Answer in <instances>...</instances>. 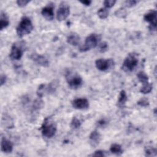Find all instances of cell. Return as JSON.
<instances>
[{"label":"cell","instance_id":"1","mask_svg":"<svg viewBox=\"0 0 157 157\" xmlns=\"http://www.w3.org/2000/svg\"><path fill=\"white\" fill-rule=\"evenodd\" d=\"M56 124L51 117H47L44 120L41 126V132L44 137L51 138L56 132Z\"/></svg>","mask_w":157,"mask_h":157},{"label":"cell","instance_id":"2","mask_svg":"<svg viewBox=\"0 0 157 157\" xmlns=\"http://www.w3.org/2000/svg\"><path fill=\"white\" fill-rule=\"evenodd\" d=\"M33 29V25L31 19L28 17H23L17 27L16 31L18 36L22 37L31 33Z\"/></svg>","mask_w":157,"mask_h":157},{"label":"cell","instance_id":"3","mask_svg":"<svg viewBox=\"0 0 157 157\" xmlns=\"http://www.w3.org/2000/svg\"><path fill=\"white\" fill-rule=\"evenodd\" d=\"M101 40V36L95 33L90 34L85 39L83 45L79 48L80 52H86L92 48H95Z\"/></svg>","mask_w":157,"mask_h":157},{"label":"cell","instance_id":"4","mask_svg":"<svg viewBox=\"0 0 157 157\" xmlns=\"http://www.w3.org/2000/svg\"><path fill=\"white\" fill-rule=\"evenodd\" d=\"M139 62L137 54L136 53H131L124 59L122 69L126 72H131L137 66Z\"/></svg>","mask_w":157,"mask_h":157},{"label":"cell","instance_id":"5","mask_svg":"<svg viewBox=\"0 0 157 157\" xmlns=\"http://www.w3.org/2000/svg\"><path fill=\"white\" fill-rule=\"evenodd\" d=\"M66 78L68 85L72 89H77L82 84V78L77 74L67 72L66 74Z\"/></svg>","mask_w":157,"mask_h":157},{"label":"cell","instance_id":"6","mask_svg":"<svg viewBox=\"0 0 157 157\" xmlns=\"http://www.w3.org/2000/svg\"><path fill=\"white\" fill-rule=\"evenodd\" d=\"M145 21L149 23V29L150 31H155L156 29V11L150 10L144 16Z\"/></svg>","mask_w":157,"mask_h":157},{"label":"cell","instance_id":"7","mask_svg":"<svg viewBox=\"0 0 157 157\" xmlns=\"http://www.w3.org/2000/svg\"><path fill=\"white\" fill-rule=\"evenodd\" d=\"M69 6L67 3L63 2L60 4L59 7L56 12V19L59 21H63L67 18V17L69 15Z\"/></svg>","mask_w":157,"mask_h":157},{"label":"cell","instance_id":"8","mask_svg":"<svg viewBox=\"0 0 157 157\" xmlns=\"http://www.w3.org/2000/svg\"><path fill=\"white\" fill-rule=\"evenodd\" d=\"M24 50V48L21 44L15 43L11 47L9 56L13 60H19L22 57Z\"/></svg>","mask_w":157,"mask_h":157},{"label":"cell","instance_id":"9","mask_svg":"<svg viewBox=\"0 0 157 157\" xmlns=\"http://www.w3.org/2000/svg\"><path fill=\"white\" fill-rule=\"evenodd\" d=\"M96 68L101 71H105L114 66V61L112 59H98L95 61Z\"/></svg>","mask_w":157,"mask_h":157},{"label":"cell","instance_id":"10","mask_svg":"<svg viewBox=\"0 0 157 157\" xmlns=\"http://www.w3.org/2000/svg\"><path fill=\"white\" fill-rule=\"evenodd\" d=\"M72 107L75 109L85 110L89 107V101L86 98H77L72 102Z\"/></svg>","mask_w":157,"mask_h":157},{"label":"cell","instance_id":"11","mask_svg":"<svg viewBox=\"0 0 157 157\" xmlns=\"http://www.w3.org/2000/svg\"><path fill=\"white\" fill-rule=\"evenodd\" d=\"M54 6L53 4H49L45 7H44L41 13L42 16L48 21H52L54 18Z\"/></svg>","mask_w":157,"mask_h":157},{"label":"cell","instance_id":"12","mask_svg":"<svg viewBox=\"0 0 157 157\" xmlns=\"http://www.w3.org/2000/svg\"><path fill=\"white\" fill-rule=\"evenodd\" d=\"M30 58L38 65H40L42 67H47L49 66V62L48 59L43 55L37 53H33L31 55Z\"/></svg>","mask_w":157,"mask_h":157},{"label":"cell","instance_id":"13","mask_svg":"<svg viewBox=\"0 0 157 157\" xmlns=\"http://www.w3.org/2000/svg\"><path fill=\"white\" fill-rule=\"evenodd\" d=\"M1 151L6 153H11L13 150V144L12 143L7 139L6 137H2L1 141Z\"/></svg>","mask_w":157,"mask_h":157},{"label":"cell","instance_id":"14","mask_svg":"<svg viewBox=\"0 0 157 157\" xmlns=\"http://www.w3.org/2000/svg\"><path fill=\"white\" fill-rule=\"evenodd\" d=\"M89 140L90 143L92 147H96L101 140V136L97 131H93L90 134Z\"/></svg>","mask_w":157,"mask_h":157},{"label":"cell","instance_id":"15","mask_svg":"<svg viewBox=\"0 0 157 157\" xmlns=\"http://www.w3.org/2000/svg\"><path fill=\"white\" fill-rule=\"evenodd\" d=\"M67 42L71 45L77 46L80 42V37L78 34L71 33L67 37Z\"/></svg>","mask_w":157,"mask_h":157},{"label":"cell","instance_id":"16","mask_svg":"<svg viewBox=\"0 0 157 157\" xmlns=\"http://www.w3.org/2000/svg\"><path fill=\"white\" fill-rule=\"evenodd\" d=\"M9 25V17L7 14L1 11L0 15V29L1 31L3 30L4 28H7Z\"/></svg>","mask_w":157,"mask_h":157},{"label":"cell","instance_id":"17","mask_svg":"<svg viewBox=\"0 0 157 157\" xmlns=\"http://www.w3.org/2000/svg\"><path fill=\"white\" fill-rule=\"evenodd\" d=\"M2 124L7 128H12L14 126L13 120L7 114H4L2 117Z\"/></svg>","mask_w":157,"mask_h":157},{"label":"cell","instance_id":"18","mask_svg":"<svg viewBox=\"0 0 157 157\" xmlns=\"http://www.w3.org/2000/svg\"><path fill=\"white\" fill-rule=\"evenodd\" d=\"M128 100V97L124 90H121L118 99L117 101V105L119 107H123L124 106L126 102Z\"/></svg>","mask_w":157,"mask_h":157},{"label":"cell","instance_id":"19","mask_svg":"<svg viewBox=\"0 0 157 157\" xmlns=\"http://www.w3.org/2000/svg\"><path fill=\"white\" fill-rule=\"evenodd\" d=\"M110 151L115 155L120 156L123 153V151L120 145L118 144H113L110 147Z\"/></svg>","mask_w":157,"mask_h":157},{"label":"cell","instance_id":"20","mask_svg":"<svg viewBox=\"0 0 157 157\" xmlns=\"http://www.w3.org/2000/svg\"><path fill=\"white\" fill-rule=\"evenodd\" d=\"M109 13V10H108V9H107L105 7L100 8L97 12V14L101 19L106 18L108 17Z\"/></svg>","mask_w":157,"mask_h":157},{"label":"cell","instance_id":"21","mask_svg":"<svg viewBox=\"0 0 157 157\" xmlns=\"http://www.w3.org/2000/svg\"><path fill=\"white\" fill-rule=\"evenodd\" d=\"M137 77L138 78V80L143 84L148 82V76L147 75L145 72L143 71L139 72L137 74Z\"/></svg>","mask_w":157,"mask_h":157},{"label":"cell","instance_id":"22","mask_svg":"<svg viewBox=\"0 0 157 157\" xmlns=\"http://www.w3.org/2000/svg\"><path fill=\"white\" fill-rule=\"evenodd\" d=\"M152 88H153L152 85L150 83L147 82V83H144L143 86L140 90V92L143 94H148L151 91Z\"/></svg>","mask_w":157,"mask_h":157},{"label":"cell","instance_id":"23","mask_svg":"<svg viewBox=\"0 0 157 157\" xmlns=\"http://www.w3.org/2000/svg\"><path fill=\"white\" fill-rule=\"evenodd\" d=\"M58 82L56 80H54L52 82L50 83L47 86H46L47 92L48 93H53L55 91V90L56 89V87L58 86Z\"/></svg>","mask_w":157,"mask_h":157},{"label":"cell","instance_id":"24","mask_svg":"<svg viewBox=\"0 0 157 157\" xmlns=\"http://www.w3.org/2000/svg\"><path fill=\"white\" fill-rule=\"evenodd\" d=\"M43 104L44 102L40 98H39L34 101L33 104V109L34 110H38L43 107Z\"/></svg>","mask_w":157,"mask_h":157},{"label":"cell","instance_id":"25","mask_svg":"<svg viewBox=\"0 0 157 157\" xmlns=\"http://www.w3.org/2000/svg\"><path fill=\"white\" fill-rule=\"evenodd\" d=\"M115 15L118 18H125L127 16V11L124 8H120L115 12Z\"/></svg>","mask_w":157,"mask_h":157},{"label":"cell","instance_id":"26","mask_svg":"<svg viewBox=\"0 0 157 157\" xmlns=\"http://www.w3.org/2000/svg\"><path fill=\"white\" fill-rule=\"evenodd\" d=\"M47 92L46 91V85L45 84H41L39 86L37 90V94L39 98H42L44 94V93Z\"/></svg>","mask_w":157,"mask_h":157},{"label":"cell","instance_id":"27","mask_svg":"<svg viewBox=\"0 0 157 157\" xmlns=\"http://www.w3.org/2000/svg\"><path fill=\"white\" fill-rule=\"evenodd\" d=\"M145 151V155L147 156H153L156 155V149L151 147H146Z\"/></svg>","mask_w":157,"mask_h":157},{"label":"cell","instance_id":"28","mask_svg":"<svg viewBox=\"0 0 157 157\" xmlns=\"http://www.w3.org/2000/svg\"><path fill=\"white\" fill-rule=\"evenodd\" d=\"M81 126L80 121L76 117H73L71 122V127L73 129L79 128Z\"/></svg>","mask_w":157,"mask_h":157},{"label":"cell","instance_id":"29","mask_svg":"<svg viewBox=\"0 0 157 157\" xmlns=\"http://www.w3.org/2000/svg\"><path fill=\"white\" fill-rule=\"evenodd\" d=\"M137 104L140 107H147L149 105L150 102L147 98H142L137 101Z\"/></svg>","mask_w":157,"mask_h":157},{"label":"cell","instance_id":"30","mask_svg":"<svg viewBox=\"0 0 157 157\" xmlns=\"http://www.w3.org/2000/svg\"><path fill=\"white\" fill-rule=\"evenodd\" d=\"M108 48H109V46L106 42H103L98 44L99 51L101 53H104L105 52H106L108 50Z\"/></svg>","mask_w":157,"mask_h":157},{"label":"cell","instance_id":"31","mask_svg":"<svg viewBox=\"0 0 157 157\" xmlns=\"http://www.w3.org/2000/svg\"><path fill=\"white\" fill-rule=\"evenodd\" d=\"M115 3H116L115 0H105L103 2L104 7L107 9L112 7L115 5Z\"/></svg>","mask_w":157,"mask_h":157},{"label":"cell","instance_id":"32","mask_svg":"<svg viewBox=\"0 0 157 157\" xmlns=\"http://www.w3.org/2000/svg\"><path fill=\"white\" fill-rule=\"evenodd\" d=\"M138 1H135V0H127L124 2V6L126 7L130 8L134 6H136L137 4Z\"/></svg>","mask_w":157,"mask_h":157},{"label":"cell","instance_id":"33","mask_svg":"<svg viewBox=\"0 0 157 157\" xmlns=\"http://www.w3.org/2000/svg\"><path fill=\"white\" fill-rule=\"evenodd\" d=\"M106 155V152L101 150H96L91 155L93 156H105Z\"/></svg>","mask_w":157,"mask_h":157},{"label":"cell","instance_id":"34","mask_svg":"<svg viewBox=\"0 0 157 157\" xmlns=\"http://www.w3.org/2000/svg\"><path fill=\"white\" fill-rule=\"evenodd\" d=\"M30 1L27 0H18L17 1V5L20 7H25Z\"/></svg>","mask_w":157,"mask_h":157},{"label":"cell","instance_id":"35","mask_svg":"<svg viewBox=\"0 0 157 157\" xmlns=\"http://www.w3.org/2000/svg\"><path fill=\"white\" fill-rule=\"evenodd\" d=\"M107 124V121L105 118H101L98 121L96 124L99 127H104Z\"/></svg>","mask_w":157,"mask_h":157},{"label":"cell","instance_id":"36","mask_svg":"<svg viewBox=\"0 0 157 157\" xmlns=\"http://www.w3.org/2000/svg\"><path fill=\"white\" fill-rule=\"evenodd\" d=\"M7 77L5 75L1 74V78H0V82H1V86H2L6 82Z\"/></svg>","mask_w":157,"mask_h":157},{"label":"cell","instance_id":"37","mask_svg":"<svg viewBox=\"0 0 157 157\" xmlns=\"http://www.w3.org/2000/svg\"><path fill=\"white\" fill-rule=\"evenodd\" d=\"M80 2L81 4L85 5V6H89L91 4L92 1H90V0H85V1H80Z\"/></svg>","mask_w":157,"mask_h":157}]
</instances>
